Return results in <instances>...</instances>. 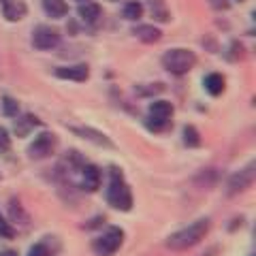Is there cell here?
<instances>
[{
	"instance_id": "cell-19",
	"label": "cell",
	"mask_w": 256,
	"mask_h": 256,
	"mask_svg": "<svg viewBox=\"0 0 256 256\" xmlns=\"http://www.w3.org/2000/svg\"><path fill=\"white\" fill-rule=\"evenodd\" d=\"M182 141H184V146L186 148H201V132L196 130V126H192V124H186L182 128Z\"/></svg>"
},
{
	"instance_id": "cell-31",
	"label": "cell",
	"mask_w": 256,
	"mask_h": 256,
	"mask_svg": "<svg viewBox=\"0 0 256 256\" xmlns=\"http://www.w3.org/2000/svg\"><path fill=\"white\" fill-rule=\"evenodd\" d=\"M0 256H18L15 250H0Z\"/></svg>"
},
{
	"instance_id": "cell-9",
	"label": "cell",
	"mask_w": 256,
	"mask_h": 256,
	"mask_svg": "<svg viewBox=\"0 0 256 256\" xmlns=\"http://www.w3.org/2000/svg\"><path fill=\"white\" fill-rule=\"evenodd\" d=\"M68 130L73 134H77L79 139L90 141V143H94V146H98V148H107V150L116 148V143L111 141L105 132L96 130V128H92V126H68Z\"/></svg>"
},
{
	"instance_id": "cell-5",
	"label": "cell",
	"mask_w": 256,
	"mask_h": 256,
	"mask_svg": "<svg viewBox=\"0 0 256 256\" xmlns=\"http://www.w3.org/2000/svg\"><path fill=\"white\" fill-rule=\"evenodd\" d=\"M124 228L120 226H109L105 233H100L92 242V250L96 256H114L124 244Z\"/></svg>"
},
{
	"instance_id": "cell-25",
	"label": "cell",
	"mask_w": 256,
	"mask_h": 256,
	"mask_svg": "<svg viewBox=\"0 0 256 256\" xmlns=\"http://www.w3.org/2000/svg\"><path fill=\"white\" fill-rule=\"evenodd\" d=\"M26 256H52V250H50V242L47 239H43V242H38V244H34L28 250V254Z\"/></svg>"
},
{
	"instance_id": "cell-7",
	"label": "cell",
	"mask_w": 256,
	"mask_h": 256,
	"mask_svg": "<svg viewBox=\"0 0 256 256\" xmlns=\"http://www.w3.org/2000/svg\"><path fill=\"white\" fill-rule=\"evenodd\" d=\"M62 43V34L58 28L47 26V24H38L32 30V47L38 52H52Z\"/></svg>"
},
{
	"instance_id": "cell-27",
	"label": "cell",
	"mask_w": 256,
	"mask_h": 256,
	"mask_svg": "<svg viewBox=\"0 0 256 256\" xmlns=\"http://www.w3.org/2000/svg\"><path fill=\"white\" fill-rule=\"evenodd\" d=\"M164 90V86L162 84H150V88H137V92L141 96H152V94H158V92H162Z\"/></svg>"
},
{
	"instance_id": "cell-21",
	"label": "cell",
	"mask_w": 256,
	"mask_h": 256,
	"mask_svg": "<svg viewBox=\"0 0 256 256\" xmlns=\"http://www.w3.org/2000/svg\"><path fill=\"white\" fill-rule=\"evenodd\" d=\"M216 182H218V171L216 169H203L194 178V184H198L201 188H210V186H214Z\"/></svg>"
},
{
	"instance_id": "cell-14",
	"label": "cell",
	"mask_w": 256,
	"mask_h": 256,
	"mask_svg": "<svg viewBox=\"0 0 256 256\" xmlns=\"http://www.w3.org/2000/svg\"><path fill=\"white\" fill-rule=\"evenodd\" d=\"M77 15H79V20H82L86 26H96V24L102 20V9H100L98 2H92V0H88V2L79 4Z\"/></svg>"
},
{
	"instance_id": "cell-15",
	"label": "cell",
	"mask_w": 256,
	"mask_h": 256,
	"mask_svg": "<svg viewBox=\"0 0 256 256\" xmlns=\"http://www.w3.org/2000/svg\"><path fill=\"white\" fill-rule=\"evenodd\" d=\"M132 34L139 38L141 43H158L160 38H162V30H160L158 26H154V24H137V26L132 28Z\"/></svg>"
},
{
	"instance_id": "cell-26",
	"label": "cell",
	"mask_w": 256,
	"mask_h": 256,
	"mask_svg": "<svg viewBox=\"0 0 256 256\" xmlns=\"http://www.w3.org/2000/svg\"><path fill=\"white\" fill-rule=\"evenodd\" d=\"M11 150V134L6 128L0 126V154H6Z\"/></svg>"
},
{
	"instance_id": "cell-1",
	"label": "cell",
	"mask_w": 256,
	"mask_h": 256,
	"mask_svg": "<svg viewBox=\"0 0 256 256\" xmlns=\"http://www.w3.org/2000/svg\"><path fill=\"white\" fill-rule=\"evenodd\" d=\"M212 230V218H198L194 222H190L188 226H184L180 230H175L173 235L166 237L164 246L173 252H186L190 248H194L210 235Z\"/></svg>"
},
{
	"instance_id": "cell-3",
	"label": "cell",
	"mask_w": 256,
	"mask_h": 256,
	"mask_svg": "<svg viewBox=\"0 0 256 256\" xmlns=\"http://www.w3.org/2000/svg\"><path fill=\"white\" fill-rule=\"evenodd\" d=\"M160 62H162V68L166 73L184 77L196 66V54L192 50H186V47H173V50H166L162 54Z\"/></svg>"
},
{
	"instance_id": "cell-18",
	"label": "cell",
	"mask_w": 256,
	"mask_h": 256,
	"mask_svg": "<svg viewBox=\"0 0 256 256\" xmlns=\"http://www.w3.org/2000/svg\"><path fill=\"white\" fill-rule=\"evenodd\" d=\"M148 9H150V15L154 18V22L164 24L171 20V11L164 0H148Z\"/></svg>"
},
{
	"instance_id": "cell-33",
	"label": "cell",
	"mask_w": 256,
	"mask_h": 256,
	"mask_svg": "<svg viewBox=\"0 0 256 256\" xmlns=\"http://www.w3.org/2000/svg\"><path fill=\"white\" fill-rule=\"evenodd\" d=\"M111 2H118V0H111Z\"/></svg>"
},
{
	"instance_id": "cell-12",
	"label": "cell",
	"mask_w": 256,
	"mask_h": 256,
	"mask_svg": "<svg viewBox=\"0 0 256 256\" xmlns=\"http://www.w3.org/2000/svg\"><path fill=\"white\" fill-rule=\"evenodd\" d=\"M0 9H2L6 22H20L28 13V6L24 0H0Z\"/></svg>"
},
{
	"instance_id": "cell-24",
	"label": "cell",
	"mask_w": 256,
	"mask_h": 256,
	"mask_svg": "<svg viewBox=\"0 0 256 256\" xmlns=\"http://www.w3.org/2000/svg\"><path fill=\"white\" fill-rule=\"evenodd\" d=\"M15 237V228L9 222V218L0 212V239H13Z\"/></svg>"
},
{
	"instance_id": "cell-11",
	"label": "cell",
	"mask_w": 256,
	"mask_h": 256,
	"mask_svg": "<svg viewBox=\"0 0 256 256\" xmlns=\"http://www.w3.org/2000/svg\"><path fill=\"white\" fill-rule=\"evenodd\" d=\"M54 77L62 79V82L84 84V82L90 79V68H88V64H66V66H56Z\"/></svg>"
},
{
	"instance_id": "cell-30",
	"label": "cell",
	"mask_w": 256,
	"mask_h": 256,
	"mask_svg": "<svg viewBox=\"0 0 256 256\" xmlns=\"http://www.w3.org/2000/svg\"><path fill=\"white\" fill-rule=\"evenodd\" d=\"M218 254V246H214V248H210V250H207L205 254H198V256H216Z\"/></svg>"
},
{
	"instance_id": "cell-10",
	"label": "cell",
	"mask_w": 256,
	"mask_h": 256,
	"mask_svg": "<svg viewBox=\"0 0 256 256\" xmlns=\"http://www.w3.org/2000/svg\"><path fill=\"white\" fill-rule=\"evenodd\" d=\"M102 184V171L96 164L84 162L79 169V188L84 192H96Z\"/></svg>"
},
{
	"instance_id": "cell-2",
	"label": "cell",
	"mask_w": 256,
	"mask_h": 256,
	"mask_svg": "<svg viewBox=\"0 0 256 256\" xmlns=\"http://www.w3.org/2000/svg\"><path fill=\"white\" fill-rule=\"evenodd\" d=\"M105 196H107L109 207H114L118 212H130L132 205H134L132 190L128 186L124 173L120 171L118 166H111L109 169V184H107Z\"/></svg>"
},
{
	"instance_id": "cell-20",
	"label": "cell",
	"mask_w": 256,
	"mask_h": 256,
	"mask_svg": "<svg viewBox=\"0 0 256 256\" xmlns=\"http://www.w3.org/2000/svg\"><path fill=\"white\" fill-rule=\"evenodd\" d=\"M143 11H146V6H143L139 0H128V2L124 4V9H122V15L128 22H139L143 18Z\"/></svg>"
},
{
	"instance_id": "cell-23",
	"label": "cell",
	"mask_w": 256,
	"mask_h": 256,
	"mask_svg": "<svg viewBox=\"0 0 256 256\" xmlns=\"http://www.w3.org/2000/svg\"><path fill=\"white\" fill-rule=\"evenodd\" d=\"M9 210H11V224L13 222H26L28 220V216H26V212H24V207L15 201V198H11V205H9Z\"/></svg>"
},
{
	"instance_id": "cell-29",
	"label": "cell",
	"mask_w": 256,
	"mask_h": 256,
	"mask_svg": "<svg viewBox=\"0 0 256 256\" xmlns=\"http://www.w3.org/2000/svg\"><path fill=\"white\" fill-rule=\"evenodd\" d=\"M210 4H212V9H216V11H228L230 9L228 0H210Z\"/></svg>"
},
{
	"instance_id": "cell-6",
	"label": "cell",
	"mask_w": 256,
	"mask_h": 256,
	"mask_svg": "<svg viewBox=\"0 0 256 256\" xmlns=\"http://www.w3.org/2000/svg\"><path fill=\"white\" fill-rule=\"evenodd\" d=\"M256 180V162L250 160L246 166H242L239 171H235L226 182V196H237L244 194L246 190L252 188V184Z\"/></svg>"
},
{
	"instance_id": "cell-4",
	"label": "cell",
	"mask_w": 256,
	"mask_h": 256,
	"mask_svg": "<svg viewBox=\"0 0 256 256\" xmlns=\"http://www.w3.org/2000/svg\"><path fill=\"white\" fill-rule=\"evenodd\" d=\"M175 114L173 102L169 100H152L148 107V118H146V128L150 132H162L171 126V118Z\"/></svg>"
},
{
	"instance_id": "cell-34",
	"label": "cell",
	"mask_w": 256,
	"mask_h": 256,
	"mask_svg": "<svg viewBox=\"0 0 256 256\" xmlns=\"http://www.w3.org/2000/svg\"><path fill=\"white\" fill-rule=\"evenodd\" d=\"M239 2H244V0H239Z\"/></svg>"
},
{
	"instance_id": "cell-16",
	"label": "cell",
	"mask_w": 256,
	"mask_h": 256,
	"mask_svg": "<svg viewBox=\"0 0 256 256\" xmlns=\"http://www.w3.org/2000/svg\"><path fill=\"white\" fill-rule=\"evenodd\" d=\"M41 6L47 18H52V20H62L68 15L66 0H41Z\"/></svg>"
},
{
	"instance_id": "cell-8",
	"label": "cell",
	"mask_w": 256,
	"mask_h": 256,
	"mask_svg": "<svg viewBox=\"0 0 256 256\" xmlns=\"http://www.w3.org/2000/svg\"><path fill=\"white\" fill-rule=\"evenodd\" d=\"M56 148H58V137H56L54 132H41V134H36L34 139L30 141V146H28V158L30 160H45V158H50Z\"/></svg>"
},
{
	"instance_id": "cell-28",
	"label": "cell",
	"mask_w": 256,
	"mask_h": 256,
	"mask_svg": "<svg viewBox=\"0 0 256 256\" xmlns=\"http://www.w3.org/2000/svg\"><path fill=\"white\" fill-rule=\"evenodd\" d=\"M230 52H233V54H228V60H239L244 56V45L233 41V43H230Z\"/></svg>"
},
{
	"instance_id": "cell-13",
	"label": "cell",
	"mask_w": 256,
	"mask_h": 256,
	"mask_svg": "<svg viewBox=\"0 0 256 256\" xmlns=\"http://www.w3.org/2000/svg\"><path fill=\"white\" fill-rule=\"evenodd\" d=\"M38 126H41V120L32 114H24V116L13 118V134L15 137H28V134Z\"/></svg>"
},
{
	"instance_id": "cell-17",
	"label": "cell",
	"mask_w": 256,
	"mask_h": 256,
	"mask_svg": "<svg viewBox=\"0 0 256 256\" xmlns=\"http://www.w3.org/2000/svg\"><path fill=\"white\" fill-rule=\"evenodd\" d=\"M203 88L210 96H220L224 92V88H226V79L220 73H210L203 77Z\"/></svg>"
},
{
	"instance_id": "cell-32",
	"label": "cell",
	"mask_w": 256,
	"mask_h": 256,
	"mask_svg": "<svg viewBox=\"0 0 256 256\" xmlns=\"http://www.w3.org/2000/svg\"><path fill=\"white\" fill-rule=\"evenodd\" d=\"M77 2H79V4H82V2H88V0H77Z\"/></svg>"
},
{
	"instance_id": "cell-22",
	"label": "cell",
	"mask_w": 256,
	"mask_h": 256,
	"mask_svg": "<svg viewBox=\"0 0 256 256\" xmlns=\"http://www.w3.org/2000/svg\"><path fill=\"white\" fill-rule=\"evenodd\" d=\"M0 107H2V114L6 118H18L20 116V102L13 98V96H2L0 100Z\"/></svg>"
}]
</instances>
